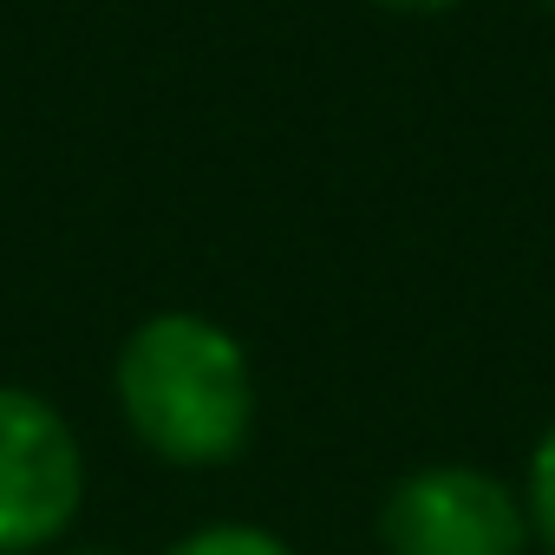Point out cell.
I'll return each instance as SVG.
<instances>
[{"instance_id": "cell-1", "label": "cell", "mask_w": 555, "mask_h": 555, "mask_svg": "<svg viewBox=\"0 0 555 555\" xmlns=\"http://www.w3.org/2000/svg\"><path fill=\"white\" fill-rule=\"evenodd\" d=\"M118 412L164 464H229L255 425V373L242 340L209 314H151L118 347Z\"/></svg>"}, {"instance_id": "cell-4", "label": "cell", "mask_w": 555, "mask_h": 555, "mask_svg": "<svg viewBox=\"0 0 555 555\" xmlns=\"http://www.w3.org/2000/svg\"><path fill=\"white\" fill-rule=\"evenodd\" d=\"M164 555H295V548L274 529H255V522H209V529L177 535Z\"/></svg>"}, {"instance_id": "cell-8", "label": "cell", "mask_w": 555, "mask_h": 555, "mask_svg": "<svg viewBox=\"0 0 555 555\" xmlns=\"http://www.w3.org/2000/svg\"><path fill=\"white\" fill-rule=\"evenodd\" d=\"M548 8H555V0H548Z\"/></svg>"}, {"instance_id": "cell-2", "label": "cell", "mask_w": 555, "mask_h": 555, "mask_svg": "<svg viewBox=\"0 0 555 555\" xmlns=\"http://www.w3.org/2000/svg\"><path fill=\"white\" fill-rule=\"evenodd\" d=\"M529 496L470 464H431L386 490L379 542L386 555H522Z\"/></svg>"}, {"instance_id": "cell-3", "label": "cell", "mask_w": 555, "mask_h": 555, "mask_svg": "<svg viewBox=\"0 0 555 555\" xmlns=\"http://www.w3.org/2000/svg\"><path fill=\"white\" fill-rule=\"evenodd\" d=\"M86 496L73 425L27 386H0V555L60 542Z\"/></svg>"}, {"instance_id": "cell-7", "label": "cell", "mask_w": 555, "mask_h": 555, "mask_svg": "<svg viewBox=\"0 0 555 555\" xmlns=\"http://www.w3.org/2000/svg\"><path fill=\"white\" fill-rule=\"evenodd\" d=\"M73 555H112V548H73Z\"/></svg>"}, {"instance_id": "cell-6", "label": "cell", "mask_w": 555, "mask_h": 555, "mask_svg": "<svg viewBox=\"0 0 555 555\" xmlns=\"http://www.w3.org/2000/svg\"><path fill=\"white\" fill-rule=\"evenodd\" d=\"M373 8H392V14H444L457 0H373Z\"/></svg>"}, {"instance_id": "cell-5", "label": "cell", "mask_w": 555, "mask_h": 555, "mask_svg": "<svg viewBox=\"0 0 555 555\" xmlns=\"http://www.w3.org/2000/svg\"><path fill=\"white\" fill-rule=\"evenodd\" d=\"M529 522L555 542V425L542 431V444L529 457Z\"/></svg>"}]
</instances>
